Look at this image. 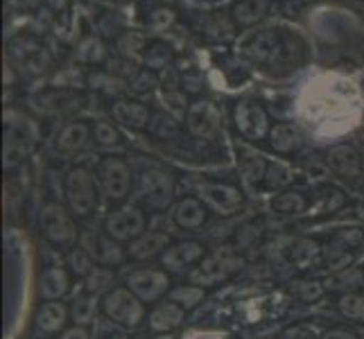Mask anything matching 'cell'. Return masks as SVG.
Wrapping results in <instances>:
<instances>
[{
	"mask_svg": "<svg viewBox=\"0 0 364 339\" xmlns=\"http://www.w3.org/2000/svg\"><path fill=\"white\" fill-rule=\"evenodd\" d=\"M237 53L251 64H265L272 68H294V50H290L276 30H254L237 43Z\"/></svg>",
	"mask_w": 364,
	"mask_h": 339,
	"instance_id": "6da1fadb",
	"label": "cell"
},
{
	"mask_svg": "<svg viewBox=\"0 0 364 339\" xmlns=\"http://www.w3.org/2000/svg\"><path fill=\"white\" fill-rule=\"evenodd\" d=\"M36 141H39V129L36 122L18 111L5 113V149H3V166L5 170L16 168L18 163L28 156Z\"/></svg>",
	"mask_w": 364,
	"mask_h": 339,
	"instance_id": "7a4b0ae2",
	"label": "cell"
},
{
	"mask_svg": "<svg viewBox=\"0 0 364 339\" xmlns=\"http://www.w3.org/2000/svg\"><path fill=\"white\" fill-rule=\"evenodd\" d=\"M64 190H66V202L75 215L89 217L91 212H95V208L100 204V193H102V188H100V179L89 168L77 166L66 174Z\"/></svg>",
	"mask_w": 364,
	"mask_h": 339,
	"instance_id": "3957f363",
	"label": "cell"
},
{
	"mask_svg": "<svg viewBox=\"0 0 364 339\" xmlns=\"http://www.w3.org/2000/svg\"><path fill=\"white\" fill-rule=\"evenodd\" d=\"M102 312L107 315V319L127 325V328H136L145 319L143 301L129 287H114V290H109L102 298Z\"/></svg>",
	"mask_w": 364,
	"mask_h": 339,
	"instance_id": "277c9868",
	"label": "cell"
},
{
	"mask_svg": "<svg viewBox=\"0 0 364 339\" xmlns=\"http://www.w3.org/2000/svg\"><path fill=\"white\" fill-rule=\"evenodd\" d=\"M136 197L154 210H166L174 199L172 177L163 170H145L136 179Z\"/></svg>",
	"mask_w": 364,
	"mask_h": 339,
	"instance_id": "5b68a950",
	"label": "cell"
},
{
	"mask_svg": "<svg viewBox=\"0 0 364 339\" xmlns=\"http://www.w3.org/2000/svg\"><path fill=\"white\" fill-rule=\"evenodd\" d=\"M39 226L43 237L53 244H73L77 240V224L70 217V212L57 202H48L41 208Z\"/></svg>",
	"mask_w": 364,
	"mask_h": 339,
	"instance_id": "8992f818",
	"label": "cell"
},
{
	"mask_svg": "<svg viewBox=\"0 0 364 339\" xmlns=\"http://www.w3.org/2000/svg\"><path fill=\"white\" fill-rule=\"evenodd\" d=\"M240 267H242V258L233 249L224 247L218 249L215 254H210L202 265L191 271V281L193 285H215L224 279H229Z\"/></svg>",
	"mask_w": 364,
	"mask_h": 339,
	"instance_id": "52a82bcc",
	"label": "cell"
},
{
	"mask_svg": "<svg viewBox=\"0 0 364 339\" xmlns=\"http://www.w3.org/2000/svg\"><path fill=\"white\" fill-rule=\"evenodd\" d=\"M97 179H100V188H102V195L107 199L120 202V199L129 195L132 168H129V163L120 156H107L100 161V166H97Z\"/></svg>",
	"mask_w": 364,
	"mask_h": 339,
	"instance_id": "ba28073f",
	"label": "cell"
},
{
	"mask_svg": "<svg viewBox=\"0 0 364 339\" xmlns=\"http://www.w3.org/2000/svg\"><path fill=\"white\" fill-rule=\"evenodd\" d=\"M186 127L193 136L204 138V141L215 138L222 127V113H220L218 104L208 102V99H197V102L188 104Z\"/></svg>",
	"mask_w": 364,
	"mask_h": 339,
	"instance_id": "9c48e42d",
	"label": "cell"
},
{
	"mask_svg": "<svg viewBox=\"0 0 364 339\" xmlns=\"http://www.w3.org/2000/svg\"><path fill=\"white\" fill-rule=\"evenodd\" d=\"M233 120H235L237 131H240L247 141H260V138L269 136L272 131L267 111L262 109V104H258L256 99H242V102L235 107Z\"/></svg>",
	"mask_w": 364,
	"mask_h": 339,
	"instance_id": "30bf717a",
	"label": "cell"
},
{
	"mask_svg": "<svg viewBox=\"0 0 364 339\" xmlns=\"http://www.w3.org/2000/svg\"><path fill=\"white\" fill-rule=\"evenodd\" d=\"M107 235H111L118 242L136 240L145 233V215L141 208L136 206H122L114 212H109L105 224Z\"/></svg>",
	"mask_w": 364,
	"mask_h": 339,
	"instance_id": "8fae6325",
	"label": "cell"
},
{
	"mask_svg": "<svg viewBox=\"0 0 364 339\" xmlns=\"http://www.w3.org/2000/svg\"><path fill=\"white\" fill-rule=\"evenodd\" d=\"M127 287L143 303H154L168 292L170 279L161 269H138L127 276Z\"/></svg>",
	"mask_w": 364,
	"mask_h": 339,
	"instance_id": "7c38bea8",
	"label": "cell"
},
{
	"mask_svg": "<svg viewBox=\"0 0 364 339\" xmlns=\"http://www.w3.org/2000/svg\"><path fill=\"white\" fill-rule=\"evenodd\" d=\"M199 197H202L213 210H218L220 215H233V212L242 206V193L229 183H204Z\"/></svg>",
	"mask_w": 364,
	"mask_h": 339,
	"instance_id": "4fadbf2b",
	"label": "cell"
},
{
	"mask_svg": "<svg viewBox=\"0 0 364 339\" xmlns=\"http://www.w3.org/2000/svg\"><path fill=\"white\" fill-rule=\"evenodd\" d=\"M204 258V247L199 242H179L168 247L161 256V265L168 271H186L191 265Z\"/></svg>",
	"mask_w": 364,
	"mask_h": 339,
	"instance_id": "5bb4252c",
	"label": "cell"
},
{
	"mask_svg": "<svg viewBox=\"0 0 364 339\" xmlns=\"http://www.w3.org/2000/svg\"><path fill=\"white\" fill-rule=\"evenodd\" d=\"M111 118L134 131L149 127V120H152L149 118V109L138 99H116L114 107H111Z\"/></svg>",
	"mask_w": 364,
	"mask_h": 339,
	"instance_id": "9a60e30c",
	"label": "cell"
},
{
	"mask_svg": "<svg viewBox=\"0 0 364 339\" xmlns=\"http://www.w3.org/2000/svg\"><path fill=\"white\" fill-rule=\"evenodd\" d=\"M80 247H84L93 256V260H100L107 267H118L124 260V251L111 235H86Z\"/></svg>",
	"mask_w": 364,
	"mask_h": 339,
	"instance_id": "2e32d148",
	"label": "cell"
},
{
	"mask_svg": "<svg viewBox=\"0 0 364 339\" xmlns=\"http://www.w3.org/2000/svg\"><path fill=\"white\" fill-rule=\"evenodd\" d=\"M326 163H328V168L333 172L342 174V177H348V179L360 177V172H362V161H360L358 149L346 143L331 147L328 154H326Z\"/></svg>",
	"mask_w": 364,
	"mask_h": 339,
	"instance_id": "e0dca14e",
	"label": "cell"
},
{
	"mask_svg": "<svg viewBox=\"0 0 364 339\" xmlns=\"http://www.w3.org/2000/svg\"><path fill=\"white\" fill-rule=\"evenodd\" d=\"M183 317H186V312L179 303L166 301V303H159L152 310V315H149V328L154 333H170L174 328H179L183 323Z\"/></svg>",
	"mask_w": 364,
	"mask_h": 339,
	"instance_id": "ac0fdd59",
	"label": "cell"
},
{
	"mask_svg": "<svg viewBox=\"0 0 364 339\" xmlns=\"http://www.w3.org/2000/svg\"><path fill=\"white\" fill-rule=\"evenodd\" d=\"M70 290V279L68 271L64 267H46L41 271V281H39V294L46 301H57Z\"/></svg>",
	"mask_w": 364,
	"mask_h": 339,
	"instance_id": "d6986e66",
	"label": "cell"
},
{
	"mask_svg": "<svg viewBox=\"0 0 364 339\" xmlns=\"http://www.w3.org/2000/svg\"><path fill=\"white\" fill-rule=\"evenodd\" d=\"M168 242H170L168 233H163V231H145L141 237H136V240H132L129 256H132L134 260L154 258V256H159L161 251L168 247Z\"/></svg>",
	"mask_w": 364,
	"mask_h": 339,
	"instance_id": "ffe728a7",
	"label": "cell"
},
{
	"mask_svg": "<svg viewBox=\"0 0 364 339\" xmlns=\"http://www.w3.org/2000/svg\"><path fill=\"white\" fill-rule=\"evenodd\" d=\"M68 310L59 301H46V303L36 312V328L46 335H55L66 325Z\"/></svg>",
	"mask_w": 364,
	"mask_h": 339,
	"instance_id": "44dd1931",
	"label": "cell"
},
{
	"mask_svg": "<svg viewBox=\"0 0 364 339\" xmlns=\"http://www.w3.org/2000/svg\"><path fill=\"white\" fill-rule=\"evenodd\" d=\"M272 0H237L233 5V21L240 28H251L269 14Z\"/></svg>",
	"mask_w": 364,
	"mask_h": 339,
	"instance_id": "7402d4cb",
	"label": "cell"
},
{
	"mask_svg": "<svg viewBox=\"0 0 364 339\" xmlns=\"http://www.w3.org/2000/svg\"><path fill=\"white\" fill-rule=\"evenodd\" d=\"M174 222H177V226H181V229H199L204 222H206V208L204 204L199 202V199L195 197H186L181 199V202L174 206Z\"/></svg>",
	"mask_w": 364,
	"mask_h": 339,
	"instance_id": "603a6c76",
	"label": "cell"
},
{
	"mask_svg": "<svg viewBox=\"0 0 364 339\" xmlns=\"http://www.w3.org/2000/svg\"><path fill=\"white\" fill-rule=\"evenodd\" d=\"M89 141V124L86 122H70L57 136V149L61 154H75Z\"/></svg>",
	"mask_w": 364,
	"mask_h": 339,
	"instance_id": "cb8c5ba5",
	"label": "cell"
},
{
	"mask_svg": "<svg viewBox=\"0 0 364 339\" xmlns=\"http://www.w3.org/2000/svg\"><path fill=\"white\" fill-rule=\"evenodd\" d=\"M267 138H269L272 149H276L279 154H290L301 143V131L294 122H279L272 127Z\"/></svg>",
	"mask_w": 364,
	"mask_h": 339,
	"instance_id": "d4e9b609",
	"label": "cell"
},
{
	"mask_svg": "<svg viewBox=\"0 0 364 339\" xmlns=\"http://www.w3.org/2000/svg\"><path fill=\"white\" fill-rule=\"evenodd\" d=\"M240 174L245 177L247 183L265 181V174H267L265 156L258 154L256 149H251V147H242L240 149Z\"/></svg>",
	"mask_w": 364,
	"mask_h": 339,
	"instance_id": "484cf974",
	"label": "cell"
},
{
	"mask_svg": "<svg viewBox=\"0 0 364 339\" xmlns=\"http://www.w3.org/2000/svg\"><path fill=\"white\" fill-rule=\"evenodd\" d=\"M272 208L276 212H283V215H299V212H304L308 208V202L301 193L285 190L272 199Z\"/></svg>",
	"mask_w": 364,
	"mask_h": 339,
	"instance_id": "4316f807",
	"label": "cell"
},
{
	"mask_svg": "<svg viewBox=\"0 0 364 339\" xmlns=\"http://www.w3.org/2000/svg\"><path fill=\"white\" fill-rule=\"evenodd\" d=\"M143 59L149 70H166L172 59V48L166 41H152L145 48Z\"/></svg>",
	"mask_w": 364,
	"mask_h": 339,
	"instance_id": "83f0119b",
	"label": "cell"
},
{
	"mask_svg": "<svg viewBox=\"0 0 364 339\" xmlns=\"http://www.w3.org/2000/svg\"><path fill=\"white\" fill-rule=\"evenodd\" d=\"M321 249L315 240H308V237H301L292 247V262L299 269H310V265L319 258Z\"/></svg>",
	"mask_w": 364,
	"mask_h": 339,
	"instance_id": "f1b7e54d",
	"label": "cell"
},
{
	"mask_svg": "<svg viewBox=\"0 0 364 339\" xmlns=\"http://www.w3.org/2000/svg\"><path fill=\"white\" fill-rule=\"evenodd\" d=\"M95 310H97L95 294H84V296H77V298L73 301V306H70V317H73L75 325H86V323H91V321H93Z\"/></svg>",
	"mask_w": 364,
	"mask_h": 339,
	"instance_id": "f546056e",
	"label": "cell"
},
{
	"mask_svg": "<svg viewBox=\"0 0 364 339\" xmlns=\"http://www.w3.org/2000/svg\"><path fill=\"white\" fill-rule=\"evenodd\" d=\"M77 59L84 61V64H102L107 59V48L105 43L95 39V36H89V39H84L77 48Z\"/></svg>",
	"mask_w": 364,
	"mask_h": 339,
	"instance_id": "4dcf8cb0",
	"label": "cell"
},
{
	"mask_svg": "<svg viewBox=\"0 0 364 339\" xmlns=\"http://www.w3.org/2000/svg\"><path fill=\"white\" fill-rule=\"evenodd\" d=\"M145 36L143 34H138V32H124L120 39H118V50H120V55L122 59H134L138 55H145Z\"/></svg>",
	"mask_w": 364,
	"mask_h": 339,
	"instance_id": "1f68e13d",
	"label": "cell"
},
{
	"mask_svg": "<svg viewBox=\"0 0 364 339\" xmlns=\"http://www.w3.org/2000/svg\"><path fill=\"white\" fill-rule=\"evenodd\" d=\"M337 306H340V312L346 319L364 323V294L348 292L340 298V303Z\"/></svg>",
	"mask_w": 364,
	"mask_h": 339,
	"instance_id": "d6a6232c",
	"label": "cell"
},
{
	"mask_svg": "<svg viewBox=\"0 0 364 339\" xmlns=\"http://www.w3.org/2000/svg\"><path fill=\"white\" fill-rule=\"evenodd\" d=\"M68 267H70V271L75 276H84V279H86V276H89L95 269L93 256L84 247H75L68 254Z\"/></svg>",
	"mask_w": 364,
	"mask_h": 339,
	"instance_id": "836d02e7",
	"label": "cell"
},
{
	"mask_svg": "<svg viewBox=\"0 0 364 339\" xmlns=\"http://www.w3.org/2000/svg\"><path fill=\"white\" fill-rule=\"evenodd\" d=\"M292 179H294V172L287 168L283 161H276L267 166V174H265L267 188H285L292 183Z\"/></svg>",
	"mask_w": 364,
	"mask_h": 339,
	"instance_id": "e575fe53",
	"label": "cell"
},
{
	"mask_svg": "<svg viewBox=\"0 0 364 339\" xmlns=\"http://www.w3.org/2000/svg\"><path fill=\"white\" fill-rule=\"evenodd\" d=\"M202 298H204V290L199 285H181L170 292V301L179 303L181 308H195Z\"/></svg>",
	"mask_w": 364,
	"mask_h": 339,
	"instance_id": "d590c367",
	"label": "cell"
},
{
	"mask_svg": "<svg viewBox=\"0 0 364 339\" xmlns=\"http://www.w3.org/2000/svg\"><path fill=\"white\" fill-rule=\"evenodd\" d=\"M149 131H152L156 138H172L179 134V122L174 120V116L170 113H156L149 120Z\"/></svg>",
	"mask_w": 364,
	"mask_h": 339,
	"instance_id": "8d00e7d4",
	"label": "cell"
},
{
	"mask_svg": "<svg viewBox=\"0 0 364 339\" xmlns=\"http://www.w3.org/2000/svg\"><path fill=\"white\" fill-rule=\"evenodd\" d=\"M350 260H353L350 251L342 244H337V242H333V247H328V251H326V267H328L331 271L346 269L350 265Z\"/></svg>",
	"mask_w": 364,
	"mask_h": 339,
	"instance_id": "74e56055",
	"label": "cell"
},
{
	"mask_svg": "<svg viewBox=\"0 0 364 339\" xmlns=\"http://www.w3.org/2000/svg\"><path fill=\"white\" fill-rule=\"evenodd\" d=\"M93 136H95V141L100 145H107V147L109 145H118L122 141V136L116 129V124L109 122V120H97L95 127H93Z\"/></svg>",
	"mask_w": 364,
	"mask_h": 339,
	"instance_id": "f35d334b",
	"label": "cell"
},
{
	"mask_svg": "<svg viewBox=\"0 0 364 339\" xmlns=\"http://www.w3.org/2000/svg\"><path fill=\"white\" fill-rule=\"evenodd\" d=\"M84 285H86V292H89V294H100V292H105L107 287L111 285V271H109L107 267H95V269L84 279Z\"/></svg>",
	"mask_w": 364,
	"mask_h": 339,
	"instance_id": "ab89813d",
	"label": "cell"
},
{
	"mask_svg": "<svg viewBox=\"0 0 364 339\" xmlns=\"http://www.w3.org/2000/svg\"><path fill=\"white\" fill-rule=\"evenodd\" d=\"M159 84V77L154 75V70H149V68H143V70H138L134 77L129 80V89L138 95H145L154 89V86Z\"/></svg>",
	"mask_w": 364,
	"mask_h": 339,
	"instance_id": "60d3db41",
	"label": "cell"
},
{
	"mask_svg": "<svg viewBox=\"0 0 364 339\" xmlns=\"http://www.w3.org/2000/svg\"><path fill=\"white\" fill-rule=\"evenodd\" d=\"M89 80L95 89H102L107 93H120L124 89V82L114 77V72H97V75H91Z\"/></svg>",
	"mask_w": 364,
	"mask_h": 339,
	"instance_id": "b9f144b4",
	"label": "cell"
},
{
	"mask_svg": "<svg viewBox=\"0 0 364 339\" xmlns=\"http://www.w3.org/2000/svg\"><path fill=\"white\" fill-rule=\"evenodd\" d=\"M292 294H296L304 301H315L323 294V287L319 283H310V281H296L292 283Z\"/></svg>",
	"mask_w": 364,
	"mask_h": 339,
	"instance_id": "7bdbcfd3",
	"label": "cell"
},
{
	"mask_svg": "<svg viewBox=\"0 0 364 339\" xmlns=\"http://www.w3.org/2000/svg\"><path fill=\"white\" fill-rule=\"evenodd\" d=\"M362 240H364V235H362L360 229H344V231H340V233L335 235V240H333V242L342 244V247H346V249H353V247L362 244Z\"/></svg>",
	"mask_w": 364,
	"mask_h": 339,
	"instance_id": "ee69618b",
	"label": "cell"
},
{
	"mask_svg": "<svg viewBox=\"0 0 364 339\" xmlns=\"http://www.w3.org/2000/svg\"><path fill=\"white\" fill-rule=\"evenodd\" d=\"M342 206H344V195L340 190H328L321 199L319 210L321 212H335L337 208H342Z\"/></svg>",
	"mask_w": 364,
	"mask_h": 339,
	"instance_id": "f6af8a7d",
	"label": "cell"
},
{
	"mask_svg": "<svg viewBox=\"0 0 364 339\" xmlns=\"http://www.w3.org/2000/svg\"><path fill=\"white\" fill-rule=\"evenodd\" d=\"M172 21H174V14L170 9H156L152 18H149V25H152L154 30H166L168 25H172Z\"/></svg>",
	"mask_w": 364,
	"mask_h": 339,
	"instance_id": "bcb514c9",
	"label": "cell"
},
{
	"mask_svg": "<svg viewBox=\"0 0 364 339\" xmlns=\"http://www.w3.org/2000/svg\"><path fill=\"white\" fill-rule=\"evenodd\" d=\"M283 339H317V335L308 325H292V328L285 330Z\"/></svg>",
	"mask_w": 364,
	"mask_h": 339,
	"instance_id": "7dc6e473",
	"label": "cell"
},
{
	"mask_svg": "<svg viewBox=\"0 0 364 339\" xmlns=\"http://www.w3.org/2000/svg\"><path fill=\"white\" fill-rule=\"evenodd\" d=\"M163 99H166L172 111H186V93L183 91L163 93Z\"/></svg>",
	"mask_w": 364,
	"mask_h": 339,
	"instance_id": "c3c4849f",
	"label": "cell"
},
{
	"mask_svg": "<svg viewBox=\"0 0 364 339\" xmlns=\"http://www.w3.org/2000/svg\"><path fill=\"white\" fill-rule=\"evenodd\" d=\"M61 339H89V330L84 325H73V328H68L61 335Z\"/></svg>",
	"mask_w": 364,
	"mask_h": 339,
	"instance_id": "681fc988",
	"label": "cell"
},
{
	"mask_svg": "<svg viewBox=\"0 0 364 339\" xmlns=\"http://www.w3.org/2000/svg\"><path fill=\"white\" fill-rule=\"evenodd\" d=\"M323 339H358V335L346 330V328H333V330H328L323 335Z\"/></svg>",
	"mask_w": 364,
	"mask_h": 339,
	"instance_id": "f907efd6",
	"label": "cell"
},
{
	"mask_svg": "<svg viewBox=\"0 0 364 339\" xmlns=\"http://www.w3.org/2000/svg\"><path fill=\"white\" fill-rule=\"evenodd\" d=\"M224 337L227 335H222V333H193L183 339H224Z\"/></svg>",
	"mask_w": 364,
	"mask_h": 339,
	"instance_id": "816d5d0a",
	"label": "cell"
},
{
	"mask_svg": "<svg viewBox=\"0 0 364 339\" xmlns=\"http://www.w3.org/2000/svg\"><path fill=\"white\" fill-rule=\"evenodd\" d=\"M358 136L362 138V143H364V113H362V120H360V124H358Z\"/></svg>",
	"mask_w": 364,
	"mask_h": 339,
	"instance_id": "f5cc1de1",
	"label": "cell"
},
{
	"mask_svg": "<svg viewBox=\"0 0 364 339\" xmlns=\"http://www.w3.org/2000/svg\"><path fill=\"white\" fill-rule=\"evenodd\" d=\"M362 91H364V75H362Z\"/></svg>",
	"mask_w": 364,
	"mask_h": 339,
	"instance_id": "db71d44e",
	"label": "cell"
},
{
	"mask_svg": "<svg viewBox=\"0 0 364 339\" xmlns=\"http://www.w3.org/2000/svg\"><path fill=\"white\" fill-rule=\"evenodd\" d=\"M360 337H362V339H364V330H362V335H360Z\"/></svg>",
	"mask_w": 364,
	"mask_h": 339,
	"instance_id": "11a10c76",
	"label": "cell"
}]
</instances>
